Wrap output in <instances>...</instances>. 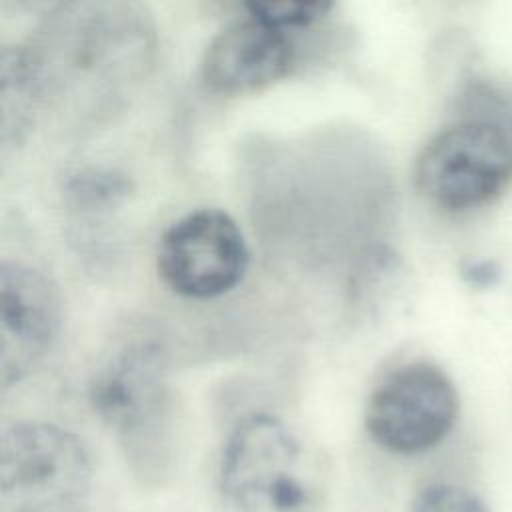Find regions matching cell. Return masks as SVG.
<instances>
[{"label":"cell","mask_w":512,"mask_h":512,"mask_svg":"<svg viewBox=\"0 0 512 512\" xmlns=\"http://www.w3.org/2000/svg\"><path fill=\"white\" fill-rule=\"evenodd\" d=\"M154 28L126 2H64L24 46L44 100L108 106L146 74Z\"/></svg>","instance_id":"obj_1"},{"label":"cell","mask_w":512,"mask_h":512,"mask_svg":"<svg viewBox=\"0 0 512 512\" xmlns=\"http://www.w3.org/2000/svg\"><path fill=\"white\" fill-rule=\"evenodd\" d=\"M90 404L114 432L132 472L162 484L174 468V414L166 354L156 340H134L112 352L94 372Z\"/></svg>","instance_id":"obj_2"},{"label":"cell","mask_w":512,"mask_h":512,"mask_svg":"<svg viewBox=\"0 0 512 512\" xmlns=\"http://www.w3.org/2000/svg\"><path fill=\"white\" fill-rule=\"evenodd\" d=\"M228 512H322L324 472L278 416L254 412L228 434L218 470Z\"/></svg>","instance_id":"obj_3"},{"label":"cell","mask_w":512,"mask_h":512,"mask_svg":"<svg viewBox=\"0 0 512 512\" xmlns=\"http://www.w3.org/2000/svg\"><path fill=\"white\" fill-rule=\"evenodd\" d=\"M92 462L76 434L16 422L0 440V512H90Z\"/></svg>","instance_id":"obj_4"},{"label":"cell","mask_w":512,"mask_h":512,"mask_svg":"<svg viewBox=\"0 0 512 512\" xmlns=\"http://www.w3.org/2000/svg\"><path fill=\"white\" fill-rule=\"evenodd\" d=\"M512 182V134L466 118L436 132L414 160V184L434 206L466 212L490 204Z\"/></svg>","instance_id":"obj_5"},{"label":"cell","mask_w":512,"mask_h":512,"mask_svg":"<svg viewBox=\"0 0 512 512\" xmlns=\"http://www.w3.org/2000/svg\"><path fill=\"white\" fill-rule=\"evenodd\" d=\"M458 392L432 362L392 370L370 394L364 424L370 438L394 454H422L438 446L458 418Z\"/></svg>","instance_id":"obj_6"},{"label":"cell","mask_w":512,"mask_h":512,"mask_svg":"<svg viewBox=\"0 0 512 512\" xmlns=\"http://www.w3.org/2000/svg\"><path fill=\"white\" fill-rule=\"evenodd\" d=\"M250 252L238 222L220 208H196L174 220L158 242L156 268L178 296L208 300L234 290Z\"/></svg>","instance_id":"obj_7"},{"label":"cell","mask_w":512,"mask_h":512,"mask_svg":"<svg viewBox=\"0 0 512 512\" xmlns=\"http://www.w3.org/2000/svg\"><path fill=\"white\" fill-rule=\"evenodd\" d=\"M60 296L36 268L0 264V380L8 388L24 380L50 352L60 332Z\"/></svg>","instance_id":"obj_8"},{"label":"cell","mask_w":512,"mask_h":512,"mask_svg":"<svg viewBox=\"0 0 512 512\" xmlns=\"http://www.w3.org/2000/svg\"><path fill=\"white\" fill-rule=\"evenodd\" d=\"M296 50L286 32L252 16L222 28L206 46L200 76L220 94H248L282 80Z\"/></svg>","instance_id":"obj_9"},{"label":"cell","mask_w":512,"mask_h":512,"mask_svg":"<svg viewBox=\"0 0 512 512\" xmlns=\"http://www.w3.org/2000/svg\"><path fill=\"white\" fill-rule=\"evenodd\" d=\"M2 144H20L34 122L44 94L24 46H4L0 54Z\"/></svg>","instance_id":"obj_10"},{"label":"cell","mask_w":512,"mask_h":512,"mask_svg":"<svg viewBox=\"0 0 512 512\" xmlns=\"http://www.w3.org/2000/svg\"><path fill=\"white\" fill-rule=\"evenodd\" d=\"M130 192V180L110 168H82L66 182L68 198L86 210L108 208L122 202Z\"/></svg>","instance_id":"obj_11"},{"label":"cell","mask_w":512,"mask_h":512,"mask_svg":"<svg viewBox=\"0 0 512 512\" xmlns=\"http://www.w3.org/2000/svg\"><path fill=\"white\" fill-rule=\"evenodd\" d=\"M248 16L278 28L282 32L290 28H306L322 20L330 10V2H248L244 4Z\"/></svg>","instance_id":"obj_12"},{"label":"cell","mask_w":512,"mask_h":512,"mask_svg":"<svg viewBox=\"0 0 512 512\" xmlns=\"http://www.w3.org/2000/svg\"><path fill=\"white\" fill-rule=\"evenodd\" d=\"M410 512H490V508L476 492L440 482L422 488L412 498Z\"/></svg>","instance_id":"obj_13"},{"label":"cell","mask_w":512,"mask_h":512,"mask_svg":"<svg viewBox=\"0 0 512 512\" xmlns=\"http://www.w3.org/2000/svg\"><path fill=\"white\" fill-rule=\"evenodd\" d=\"M500 266L494 260H466L460 266V276L474 288H490L500 280Z\"/></svg>","instance_id":"obj_14"}]
</instances>
